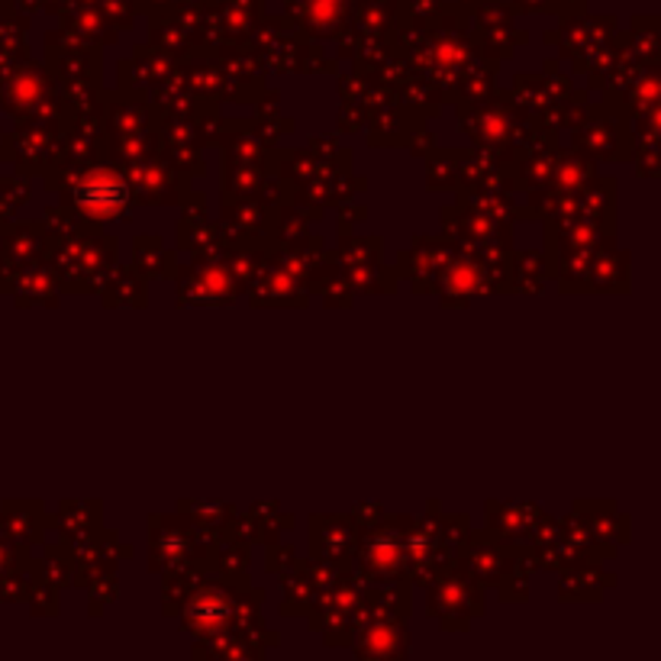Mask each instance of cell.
Instances as JSON below:
<instances>
[{"label": "cell", "instance_id": "cell-1", "mask_svg": "<svg viewBox=\"0 0 661 661\" xmlns=\"http://www.w3.org/2000/svg\"><path fill=\"white\" fill-rule=\"evenodd\" d=\"M78 201L91 210H113L126 201V187H123V181H116L111 174H98L78 187Z\"/></svg>", "mask_w": 661, "mask_h": 661}]
</instances>
